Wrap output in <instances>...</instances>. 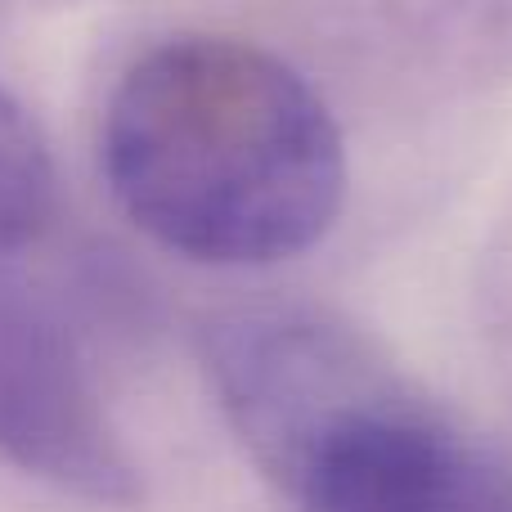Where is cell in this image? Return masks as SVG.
I'll use <instances>...</instances> for the list:
<instances>
[{"instance_id":"6da1fadb","label":"cell","mask_w":512,"mask_h":512,"mask_svg":"<svg viewBox=\"0 0 512 512\" xmlns=\"http://www.w3.org/2000/svg\"><path fill=\"white\" fill-rule=\"evenodd\" d=\"M99 167L126 221L198 265H274L315 248L346 194L328 104L279 54L167 36L117 77Z\"/></svg>"},{"instance_id":"7a4b0ae2","label":"cell","mask_w":512,"mask_h":512,"mask_svg":"<svg viewBox=\"0 0 512 512\" xmlns=\"http://www.w3.org/2000/svg\"><path fill=\"white\" fill-rule=\"evenodd\" d=\"M198 355L230 432L274 486L342 418L409 382L369 333L315 306L212 315Z\"/></svg>"},{"instance_id":"3957f363","label":"cell","mask_w":512,"mask_h":512,"mask_svg":"<svg viewBox=\"0 0 512 512\" xmlns=\"http://www.w3.org/2000/svg\"><path fill=\"white\" fill-rule=\"evenodd\" d=\"M0 468L90 508H140L144 472L59 310L0 261Z\"/></svg>"},{"instance_id":"277c9868","label":"cell","mask_w":512,"mask_h":512,"mask_svg":"<svg viewBox=\"0 0 512 512\" xmlns=\"http://www.w3.org/2000/svg\"><path fill=\"white\" fill-rule=\"evenodd\" d=\"M279 490L301 512H512V463L405 382L342 418Z\"/></svg>"},{"instance_id":"5b68a950","label":"cell","mask_w":512,"mask_h":512,"mask_svg":"<svg viewBox=\"0 0 512 512\" xmlns=\"http://www.w3.org/2000/svg\"><path fill=\"white\" fill-rule=\"evenodd\" d=\"M59 216V167L36 117L0 90V252L41 239Z\"/></svg>"}]
</instances>
